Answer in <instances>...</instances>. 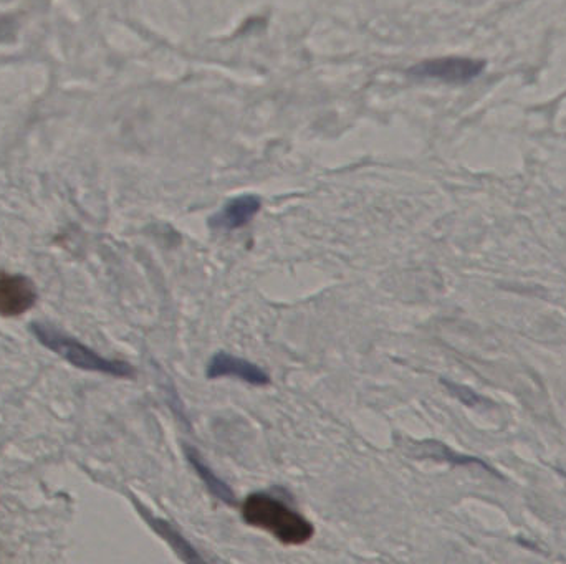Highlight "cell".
Listing matches in <instances>:
<instances>
[{
	"label": "cell",
	"instance_id": "cell-2",
	"mask_svg": "<svg viewBox=\"0 0 566 564\" xmlns=\"http://www.w3.org/2000/svg\"><path fill=\"white\" fill-rule=\"evenodd\" d=\"M32 333L45 348L73 364L75 368L93 371V373L108 374V376H115V378H131L135 374L130 364L125 363V361H118V359L103 358L101 354L83 345L67 333L57 330L55 326L34 323Z\"/></svg>",
	"mask_w": 566,
	"mask_h": 564
},
{
	"label": "cell",
	"instance_id": "cell-7",
	"mask_svg": "<svg viewBox=\"0 0 566 564\" xmlns=\"http://www.w3.org/2000/svg\"><path fill=\"white\" fill-rule=\"evenodd\" d=\"M186 455H188L189 464L192 465V469L196 470V474L199 475V478L204 482V485H206L207 490L211 492V495H214L217 500L227 503V505L236 507V493L232 492V488L229 487L221 477H217V475L214 474V470L199 457L196 450L186 449Z\"/></svg>",
	"mask_w": 566,
	"mask_h": 564
},
{
	"label": "cell",
	"instance_id": "cell-6",
	"mask_svg": "<svg viewBox=\"0 0 566 564\" xmlns=\"http://www.w3.org/2000/svg\"><path fill=\"white\" fill-rule=\"evenodd\" d=\"M260 206H262V202H260L259 197H236V199L227 202L224 209L211 220V225L214 229L227 230V232L240 229L257 216Z\"/></svg>",
	"mask_w": 566,
	"mask_h": 564
},
{
	"label": "cell",
	"instance_id": "cell-5",
	"mask_svg": "<svg viewBox=\"0 0 566 564\" xmlns=\"http://www.w3.org/2000/svg\"><path fill=\"white\" fill-rule=\"evenodd\" d=\"M207 378L221 379L234 378L250 386H267L270 384V376L257 364L250 363L247 359L237 358L232 354L217 353L207 364Z\"/></svg>",
	"mask_w": 566,
	"mask_h": 564
},
{
	"label": "cell",
	"instance_id": "cell-3",
	"mask_svg": "<svg viewBox=\"0 0 566 564\" xmlns=\"http://www.w3.org/2000/svg\"><path fill=\"white\" fill-rule=\"evenodd\" d=\"M484 60L466 57H444L427 60L411 68V75L432 78L444 83H467L484 72Z\"/></svg>",
	"mask_w": 566,
	"mask_h": 564
},
{
	"label": "cell",
	"instance_id": "cell-8",
	"mask_svg": "<svg viewBox=\"0 0 566 564\" xmlns=\"http://www.w3.org/2000/svg\"><path fill=\"white\" fill-rule=\"evenodd\" d=\"M144 518L148 520L149 526H151L163 540L168 541L169 546L173 548L174 553H176L181 560L186 561V563H201L202 556L197 553L196 548H194L171 523L161 520V518L149 517V515H144Z\"/></svg>",
	"mask_w": 566,
	"mask_h": 564
},
{
	"label": "cell",
	"instance_id": "cell-4",
	"mask_svg": "<svg viewBox=\"0 0 566 564\" xmlns=\"http://www.w3.org/2000/svg\"><path fill=\"white\" fill-rule=\"evenodd\" d=\"M39 293L24 275L0 273V316H19L37 303Z\"/></svg>",
	"mask_w": 566,
	"mask_h": 564
},
{
	"label": "cell",
	"instance_id": "cell-9",
	"mask_svg": "<svg viewBox=\"0 0 566 564\" xmlns=\"http://www.w3.org/2000/svg\"><path fill=\"white\" fill-rule=\"evenodd\" d=\"M17 22L12 17H0V42H9L15 39Z\"/></svg>",
	"mask_w": 566,
	"mask_h": 564
},
{
	"label": "cell",
	"instance_id": "cell-1",
	"mask_svg": "<svg viewBox=\"0 0 566 564\" xmlns=\"http://www.w3.org/2000/svg\"><path fill=\"white\" fill-rule=\"evenodd\" d=\"M242 518L247 525L267 531L283 545H303L315 535L312 521L270 493H252L245 498Z\"/></svg>",
	"mask_w": 566,
	"mask_h": 564
}]
</instances>
